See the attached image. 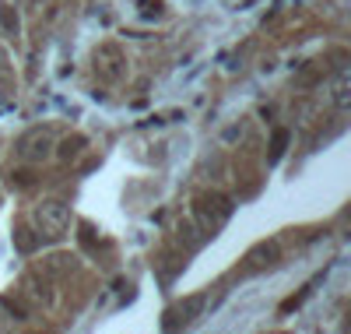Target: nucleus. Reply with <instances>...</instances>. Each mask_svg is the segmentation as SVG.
Returning a JSON list of instances; mask_svg holds the SVG:
<instances>
[{
	"instance_id": "f257e3e1",
	"label": "nucleus",
	"mask_w": 351,
	"mask_h": 334,
	"mask_svg": "<svg viewBox=\"0 0 351 334\" xmlns=\"http://www.w3.org/2000/svg\"><path fill=\"white\" fill-rule=\"evenodd\" d=\"M36 222H39V229L46 236H60L67 229V222H71V211H67L64 201H43L36 208Z\"/></svg>"
},
{
	"instance_id": "f03ea898",
	"label": "nucleus",
	"mask_w": 351,
	"mask_h": 334,
	"mask_svg": "<svg viewBox=\"0 0 351 334\" xmlns=\"http://www.w3.org/2000/svg\"><path fill=\"white\" fill-rule=\"evenodd\" d=\"M21 155L25 159H46L49 155V134L46 131H36L21 141Z\"/></svg>"
}]
</instances>
